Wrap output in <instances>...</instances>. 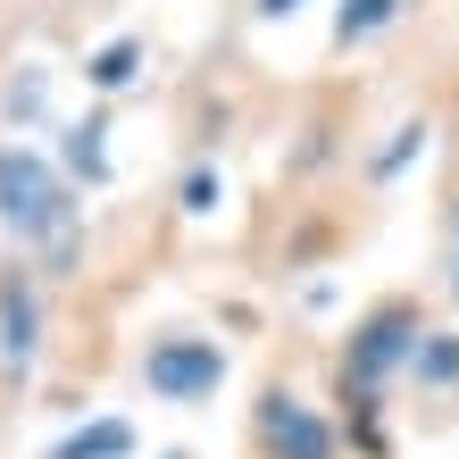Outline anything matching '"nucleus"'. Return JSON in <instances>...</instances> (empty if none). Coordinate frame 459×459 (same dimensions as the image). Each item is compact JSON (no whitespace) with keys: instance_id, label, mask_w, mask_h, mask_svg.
Segmentation results:
<instances>
[{"instance_id":"nucleus-13","label":"nucleus","mask_w":459,"mask_h":459,"mask_svg":"<svg viewBox=\"0 0 459 459\" xmlns=\"http://www.w3.org/2000/svg\"><path fill=\"white\" fill-rule=\"evenodd\" d=\"M292 9H301V0H251V17H259V25H276V17H292Z\"/></svg>"},{"instance_id":"nucleus-14","label":"nucleus","mask_w":459,"mask_h":459,"mask_svg":"<svg viewBox=\"0 0 459 459\" xmlns=\"http://www.w3.org/2000/svg\"><path fill=\"white\" fill-rule=\"evenodd\" d=\"M168 459H193V451H168Z\"/></svg>"},{"instance_id":"nucleus-5","label":"nucleus","mask_w":459,"mask_h":459,"mask_svg":"<svg viewBox=\"0 0 459 459\" xmlns=\"http://www.w3.org/2000/svg\"><path fill=\"white\" fill-rule=\"evenodd\" d=\"M393 410H410L418 435H443V426H459V326H451V317H435V326L418 334L410 368H401Z\"/></svg>"},{"instance_id":"nucleus-8","label":"nucleus","mask_w":459,"mask_h":459,"mask_svg":"<svg viewBox=\"0 0 459 459\" xmlns=\"http://www.w3.org/2000/svg\"><path fill=\"white\" fill-rule=\"evenodd\" d=\"M134 451H143L134 418H84V426H67L42 459H134Z\"/></svg>"},{"instance_id":"nucleus-7","label":"nucleus","mask_w":459,"mask_h":459,"mask_svg":"<svg viewBox=\"0 0 459 459\" xmlns=\"http://www.w3.org/2000/svg\"><path fill=\"white\" fill-rule=\"evenodd\" d=\"M401 17H410V0H334V34H326V59H351V50H368L376 34H393Z\"/></svg>"},{"instance_id":"nucleus-10","label":"nucleus","mask_w":459,"mask_h":459,"mask_svg":"<svg viewBox=\"0 0 459 459\" xmlns=\"http://www.w3.org/2000/svg\"><path fill=\"white\" fill-rule=\"evenodd\" d=\"M435 301L459 309V168H451L443 201H435Z\"/></svg>"},{"instance_id":"nucleus-6","label":"nucleus","mask_w":459,"mask_h":459,"mask_svg":"<svg viewBox=\"0 0 459 459\" xmlns=\"http://www.w3.org/2000/svg\"><path fill=\"white\" fill-rule=\"evenodd\" d=\"M59 176L75 184V193H84V184H92V193L109 184V100L67 126V143H59Z\"/></svg>"},{"instance_id":"nucleus-1","label":"nucleus","mask_w":459,"mask_h":459,"mask_svg":"<svg viewBox=\"0 0 459 459\" xmlns=\"http://www.w3.org/2000/svg\"><path fill=\"white\" fill-rule=\"evenodd\" d=\"M0 242L42 267V284L75 276L84 259V193L34 143H0Z\"/></svg>"},{"instance_id":"nucleus-12","label":"nucleus","mask_w":459,"mask_h":459,"mask_svg":"<svg viewBox=\"0 0 459 459\" xmlns=\"http://www.w3.org/2000/svg\"><path fill=\"white\" fill-rule=\"evenodd\" d=\"M418 151H426V117H410V126H393V143H385V151L368 159V184H376V193H385V184H393L401 168H410Z\"/></svg>"},{"instance_id":"nucleus-9","label":"nucleus","mask_w":459,"mask_h":459,"mask_svg":"<svg viewBox=\"0 0 459 459\" xmlns=\"http://www.w3.org/2000/svg\"><path fill=\"white\" fill-rule=\"evenodd\" d=\"M143 59H151V34H117V42H100L92 59H84V84H92L100 100H117L134 75H143Z\"/></svg>"},{"instance_id":"nucleus-3","label":"nucleus","mask_w":459,"mask_h":459,"mask_svg":"<svg viewBox=\"0 0 459 459\" xmlns=\"http://www.w3.org/2000/svg\"><path fill=\"white\" fill-rule=\"evenodd\" d=\"M42 359H50V284L34 259L0 251V410H25Z\"/></svg>"},{"instance_id":"nucleus-11","label":"nucleus","mask_w":459,"mask_h":459,"mask_svg":"<svg viewBox=\"0 0 459 459\" xmlns=\"http://www.w3.org/2000/svg\"><path fill=\"white\" fill-rule=\"evenodd\" d=\"M218 201H226V176H218V159H193V168L176 176V209H184V218H218Z\"/></svg>"},{"instance_id":"nucleus-2","label":"nucleus","mask_w":459,"mask_h":459,"mask_svg":"<svg viewBox=\"0 0 459 459\" xmlns=\"http://www.w3.org/2000/svg\"><path fill=\"white\" fill-rule=\"evenodd\" d=\"M242 451L251 459H342V435L292 368H267L242 401Z\"/></svg>"},{"instance_id":"nucleus-4","label":"nucleus","mask_w":459,"mask_h":459,"mask_svg":"<svg viewBox=\"0 0 459 459\" xmlns=\"http://www.w3.org/2000/svg\"><path fill=\"white\" fill-rule=\"evenodd\" d=\"M226 342L201 334V326H151L143 351H134V376H143L151 401H168V410H201V401L226 393Z\"/></svg>"}]
</instances>
